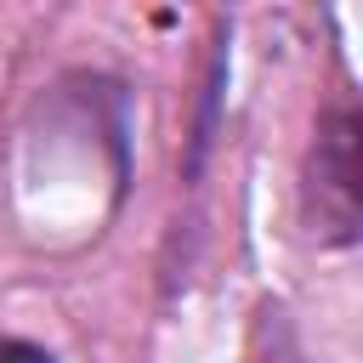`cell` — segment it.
Wrapping results in <instances>:
<instances>
[{"label": "cell", "instance_id": "obj_1", "mask_svg": "<svg viewBox=\"0 0 363 363\" xmlns=\"http://www.w3.org/2000/svg\"><path fill=\"white\" fill-rule=\"evenodd\" d=\"M357 108L340 102L323 125H318V147H312V193H318V233L329 244H352L357 238Z\"/></svg>", "mask_w": 363, "mask_h": 363}, {"label": "cell", "instance_id": "obj_2", "mask_svg": "<svg viewBox=\"0 0 363 363\" xmlns=\"http://www.w3.org/2000/svg\"><path fill=\"white\" fill-rule=\"evenodd\" d=\"M0 363H51V352L34 340H0Z\"/></svg>", "mask_w": 363, "mask_h": 363}, {"label": "cell", "instance_id": "obj_3", "mask_svg": "<svg viewBox=\"0 0 363 363\" xmlns=\"http://www.w3.org/2000/svg\"><path fill=\"white\" fill-rule=\"evenodd\" d=\"M216 91H221V62H216V74H210V108H216ZM204 147H210V113H204V125H199V136H193V170H199V159H204Z\"/></svg>", "mask_w": 363, "mask_h": 363}]
</instances>
